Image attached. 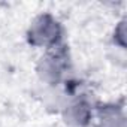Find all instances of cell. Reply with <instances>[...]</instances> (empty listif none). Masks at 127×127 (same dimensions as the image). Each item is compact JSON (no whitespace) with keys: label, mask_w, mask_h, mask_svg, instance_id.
<instances>
[{"label":"cell","mask_w":127,"mask_h":127,"mask_svg":"<svg viewBox=\"0 0 127 127\" xmlns=\"http://www.w3.org/2000/svg\"><path fill=\"white\" fill-rule=\"evenodd\" d=\"M60 39H61V26L51 14L39 15L32 23L27 32V40L33 46H43L49 49L58 45Z\"/></svg>","instance_id":"1"},{"label":"cell","mask_w":127,"mask_h":127,"mask_svg":"<svg viewBox=\"0 0 127 127\" xmlns=\"http://www.w3.org/2000/svg\"><path fill=\"white\" fill-rule=\"evenodd\" d=\"M91 117V109L90 105L85 100H76L75 103H72L70 106H67L64 118L69 124L73 126H85L88 124Z\"/></svg>","instance_id":"3"},{"label":"cell","mask_w":127,"mask_h":127,"mask_svg":"<svg viewBox=\"0 0 127 127\" xmlns=\"http://www.w3.org/2000/svg\"><path fill=\"white\" fill-rule=\"evenodd\" d=\"M67 63H69L67 49L66 46L58 43L49 48L46 54L39 60L36 70L42 81L49 84H57L61 79L64 70L67 69Z\"/></svg>","instance_id":"2"}]
</instances>
